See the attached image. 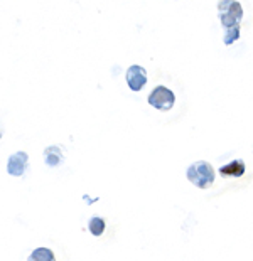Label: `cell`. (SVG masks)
I'll return each mask as SVG.
<instances>
[{
  "instance_id": "cell-1",
  "label": "cell",
  "mask_w": 253,
  "mask_h": 261,
  "mask_svg": "<svg viewBox=\"0 0 253 261\" xmlns=\"http://www.w3.org/2000/svg\"><path fill=\"white\" fill-rule=\"evenodd\" d=\"M186 175H188V180L191 184L199 189H208L215 184V169L206 160H199V162L191 164Z\"/></svg>"
},
{
  "instance_id": "cell-2",
  "label": "cell",
  "mask_w": 253,
  "mask_h": 261,
  "mask_svg": "<svg viewBox=\"0 0 253 261\" xmlns=\"http://www.w3.org/2000/svg\"><path fill=\"white\" fill-rule=\"evenodd\" d=\"M218 15L224 29L240 25L243 19V9L238 0H219L218 2Z\"/></svg>"
},
{
  "instance_id": "cell-3",
  "label": "cell",
  "mask_w": 253,
  "mask_h": 261,
  "mask_svg": "<svg viewBox=\"0 0 253 261\" xmlns=\"http://www.w3.org/2000/svg\"><path fill=\"white\" fill-rule=\"evenodd\" d=\"M174 103H176V96H174V93L166 86H157L155 90L149 94V105L157 110H160V112H169V110L174 107Z\"/></svg>"
},
{
  "instance_id": "cell-4",
  "label": "cell",
  "mask_w": 253,
  "mask_h": 261,
  "mask_svg": "<svg viewBox=\"0 0 253 261\" xmlns=\"http://www.w3.org/2000/svg\"><path fill=\"white\" fill-rule=\"evenodd\" d=\"M29 167V155L26 152H17L7 160V172L14 177H22Z\"/></svg>"
},
{
  "instance_id": "cell-5",
  "label": "cell",
  "mask_w": 253,
  "mask_h": 261,
  "mask_svg": "<svg viewBox=\"0 0 253 261\" xmlns=\"http://www.w3.org/2000/svg\"><path fill=\"white\" fill-rule=\"evenodd\" d=\"M127 85L132 91H140L147 85V71L142 66L133 64L127 69Z\"/></svg>"
},
{
  "instance_id": "cell-6",
  "label": "cell",
  "mask_w": 253,
  "mask_h": 261,
  "mask_svg": "<svg viewBox=\"0 0 253 261\" xmlns=\"http://www.w3.org/2000/svg\"><path fill=\"white\" fill-rule=\"evenodd\" d=\"M66 159V148L59 145H51L44 150V162L48 167H59Z\"/></svg>"
},
{
  "instance_id": "cell-7",
  "label": "cell",
  "mask_w": 253,
  "mask_h": 261,
  "mask_svg": "<svg viewBox=\"0 0 253 261\" xmlns=\"http://www.w3.org/2000/svg\"><path fill=\"white\" fill-rule=\"evenodd\" d=\"M219 174L223 177H241L245 174V162L243 160H233L228 165H223L219 167Z\"/></svg>"
},
{
  "instance_id": "cell-8",
  "label": "cell",
  "mask_w": 253,
  "mask_h": 261,
  "mask_svg": "<svg viewBox=\"0 0 253 261\" xmlns=\"http://www.w3.org/2000/svg\"><path fill=\"white\" fill-rule=\"evenodd\" d=\"M89 232L93 236H101L105 232V219L103 218H98V216H93L89 219Z\"/></svg>"
},
{
  "instance_id": "cell-9",
  "label": "cell",
  "mask_w": 253,
  "mask_h": 261,
  "mask_svg": "<svg viewBox=\"0 0 253 261\" xmlns=\"http://www.w3.org/2000/svg\"><path fill=\"white\" fill-rule=\"evenodd\" d=\"M238 39H240V25L229 27V29H224L223 42L226 44V46H232V44L238 41Z\"/></svg>"
},
{
  "instance_id": "cell-10",
  "label": "cell",
  "mask_w": 253,
  "mask_h": 261,
  "mask_svg": "<svg viewBox=\"0 0 253 261\" xmlns=\"http://www.w3.org/2000/svg\"><path fill=\"white\" fill-rule=\"evenodd\" d=\"M29 259L31 261H34V259H54V254H53V251H49L48 248H37L36 251L29 256Z\"/></svg>"
}]
</instances>
